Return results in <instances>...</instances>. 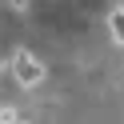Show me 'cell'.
<instances>
[{
	"label": "cell",
	"mask_w": 124,
	"mask_h": 124,
	"mask_svg": "<svg viewBox=\"0 0 124 124\" xmlns=\"http://www.w3.org/2000/svg\"><path fill=\"white\" fill-rule=\"evenodd\" d=\"M8 68H12V76H16V84H24V88H36V84L44 80V72H48L28 48H16V52H12V56H8Z\"/></svg>",
	"instance_id": "6da1fadb"
},
{
	"label": "cell",
	"mask_w": 124,
	"mask_h": 124,
	"mask_svg": "<svg viewBox=\"0 0 124 124\" xmlns=\"http://www.w3.org/2000/svg\"><path fill=\"white\" fill-rule=\"evenodd\" d=\"M108 28H112V40L124 44V8H112V12H108Z\"/></svg>",
	"instance_id": "7a4b0ae2"
},
{
	"label": "cell",
	"mask_w": 124,
	"mask_h": 124,
	"mask_svg": "<svg viewBox=\"0 0 124 124\" xmlns=\"http://www.w3.org/2000/svg\"><path fill=\"white\" fill-rule=\"evenodd\" d=\"M16 124H20V120H16Z\"/></svg>",
	"instance_id": "3957f363"
}]
</instances>
